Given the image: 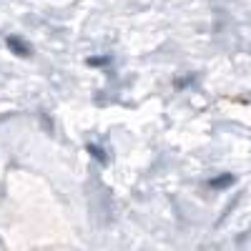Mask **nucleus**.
I'll use <instances>...</instances> for the list:
<instances>
[{
	"instance_id": "1",
	"label": "nucleus",
	"mask_w": 251,
	"mask_h": 251,
	"mask_svg": "<svg viewBox=\"0 0 251 251\" xmlns=\"http://www.w3.org/2000/svg\"><path fill=\"white\" fill-rule=\"evenodd\" d=\"M5 46H8L15 55H20V58H30V55H33L30 43H28L25 38H20V35H8V38H5Z\"/></svg>"
},
{
	"instance_id": "2",
	"label": "nucleus",
	"mask_w": 251,
	"mask_h": 251,
	"mask_svg": "<svg viewBox=\"0 0 251 251\" xmlns=\"http://www.w3.org/2000/svg\"><path fill=\"white\" fill-rule=\"evenodd\" d=\"M234 176L231 174H224V176H216V178H211V181H208V186H211V188H228V186H234Z\"/></svg>"
},
{
	"instance_id": "3",
	"label": "nucleus",
	"mask_w": 251,
	"mask_h": 251,
	"mask_svg": "<svg viewBox=\"0 0 251 251\" xmlns=\"http://www.w3.org/2000/svg\"><path fill=\"white\" fill-rule=\"evenodd\" d=\"M88 151H91V156H93V158H98L100 163H108V156H106V151H103L100 146H96V143H88Z\"/></svg>"
},
{
	"instance_id": "4",
	"label": "nucleus",
	"mask_w": 251,
	"mask_h": 251,
	"mask_svg": "<svg viewBox=\"0 0 251 251\" xmlns=\"http://www.w3.org/2000/svg\"><path fill=\"white\" fill-rule=\"evenodd\" d=\"M111 60H113L111 55H98V58H88V66H106Z\"/></svg>"
}]
</instances>
